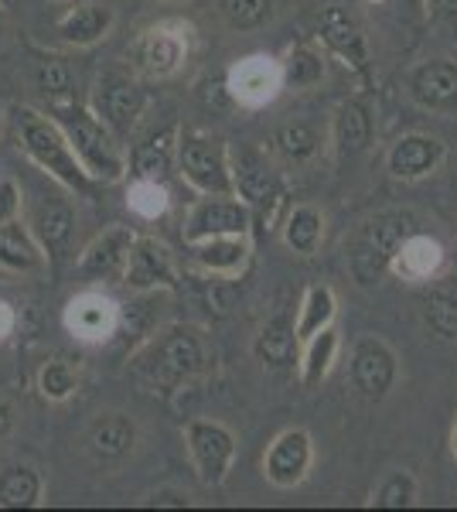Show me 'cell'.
<instances>
[{
    "mask_svg": "<svg viewBox=\"0 0 457 512\" xmlns=\"http://www.w3.org/2000/svg\"><path fill=\"white\" fill-rule=\"evenodd\" d=\"M48 113H52L55 123L62 127V134L69 137L72 151H76V158L82 161V168L89 171V178L99 181V185H113V181L127 178V171H130L127 144L96 117L93 106L58 99Z\"/></svg>",
    "mask_w": 457,
    "mask_h": 512,
    "instance_id": "1",
    "label": "cell"
},
{
    "mask_svg": "<svg viewBox=\"0 0 457 512\" xmlns=\"http://www.w3.org/2000/svg\"><path fill=\"white\" fill-rule=\"evenodd\" d=\"M14 127H18V147L38 164L45 175H52L65 192L76 195H93L99 181L89 178V171L82 168V161L72 151L69 137L62 134V127L55 123L52 113H38L31 106H18L14 110Z\"/></svg>",
    "mask_w": 457,
    "mask_h": 512,
    "instance_id": "2",
    "label": "cell"
},
{
    "mask_svg": "<svg viewBox=\"0 0 457 512\" xmlns=\"http://www.w3.org/2000/svg\"><path fill=\"white\" fill-rule=\"evenodd\" d=\"M417 229V216L406 209L379 212L369 222H362L348 239L345 263L348 274L359 287H376L382 277L393 274V260L400 253L403 239Z\"/></svg>",
    "mask_w": 457,
    "mask_h": 512,
    "instance_id": "3",
    "label": "cell"
},
{
    "mask_svg": "<svg viewBox=\"0 0 457 512\" xmlns=\"http://www.w3.org/2000/svg\"><path fill=\"white\" fill-rule=\"evenodd\" d=\"M205 342L195 328L188 325H174L164 332H154L144 342V355H140V373L151 379L154 386H161L164 393L181 390L191 379H198L205 373Z\"/></svg>",
    "mask_w": 457,
    "mask_h": 512,
    "instance_id": "4",
    "label": "cell"
},
{
    "mask_svg": "<svg viewBox=\"0 0 457 512\" xmlns=\"http://www.w3.org/2000/svg\"><path fill=\"white\" fill-rule=\"evenodd\" d=\"M191 48H195V28L188 21L164 18L134 38V45H130V65H134L140 79L168 82L188 65Z\"/></svg>",
    "mask_w": 457,
    "mask_h": 512,
    "instance_id": "5",
    "label": "cell"
},
{
    "mask_svg": "<svg viewBox=\"0 0 457 512\" xmlns=\"http://www.w3.org/2000/svg\"><path fill=\"white\" fill-rule=\"evenodd\" d=\"M178 175L198 195H236L229 144L205 130H178Z\"/></svg>",
    "mask_w": 457,
    "mask_h": 512,
    "instance_id": "6",
    "label": "cell"
},
{
    "mask_svg": "<svg viewBox=\"0 0 457 512\" xmlns=\"http://www.w3.org/2000/svg\"><path fill=\"white\" fill-rule=\"evenodd\" d=\"M185 448L188 458L195 465L202 485L219 489L226 485V478L232 472V461H236V434L226 424L209 417H195L185 424Z\"/></svg>",
    "mask_w": 457,
    "mask_h": 512,
    "instance_id": "7",
    "label": "cell"
},
{
    "mask_svg": "<svg viewBox=\"0 0 457 512\" xmlns=\"http://www.w3.org/2000/svg\"><path fill=\"white\" fill-rule=\"evenodd\" d=\"M348 376L365 403H382L389 400L396 379H400V359H396L393 345L382 342L379 335H362L348 355Z\"/></svg>",
    "mask_w": 457,
    "mask_h": 512,
    "instance_id": "8",
    "label": "cell"
},
{
    "mask_svg": "<svg viewBox=\"0 0 457 512\" xmlns=\"http://www.w3.org/2000/svg\"><path fill=\"white\" fill-rule=\"evenodd\" d=\"M93 110H96V117L127 144V137L137 130V123L147 110L144 82L137 79V72L134 76H127V72H110V76L99 79Z\"/></svg>",
    "mask_w": 457,
    "mask_h": 512,
    "instance_id": "9",
    "label": "cell"
},
{
    "mask_svg": "<svg viewBox=\"0 0 457 512\" xmlns=\"http://www.w3.org/2000/svg\"><path fill=\"white\" fill-rule=\"evenodd\" d=\"M253 226V205H246L239 195H202L185 216V243H198L209 236H236L249 233Z\"/></svg>",
    "mask_w": 457,
    "mask_h": 512,
    "instance_id": "10",
    "label": "cell"
},
{
    "mask_svg": "<svg viewBox=\"0 0 457 512\" xmlns=\"http://www.w3.org/2000/svg\"><path fill=\"white\" fill-rule=\"evenodd\" d=\"M137 441H140V427L127 410H99V414L89 420L86 437H82L86 454L99 468L123 465V461L137 451Z\"/></svg>",
    "mask_w": 457,
    "mask_h": 512,
    "instance_id": "11",
    "label": "cell"
},
{
    "mask_svg": "<svg viewBox=\"0 0 457 512\" xmlns=\"http://www.w3.org/2000/svg\"><path fill=\"white\" fill-rule=\"evenodd\" d=\"M314 465V441L304 427L280 431L263 451V475L273 489H297Z\"/></svg>",
    "mask_w": 457,
    "mask_h": 512,
    "instance_id": "12",
    "label": "cell"
},
{
    "mask_svg": "<svg viewBox=\"0 0 457 512\" xmlns=\"http://www.w3.org/2000/svg\"><path fill=\"white\" fill-rule=\"evenodd\" d=\"M284 89V69L270 55H246L226 72V93L239 106H267Z\"/></svg>",
    "mask_w": 457,
    "mask_h": 512,
    "instance_id": "13",
    "label": "cell"
},
{
    "mask_svg": "<svg viewBox=\"0 0 457 512\" xmlns=\"http://www.w3.org/2000/svg\"><path fill=\"white\" fill-rule=\"evenodd\" d=\"M123 284L130 291H174L178 287V263L174 253L161 239L154 236H137L130 246L127 267H123Z\"/></svg>",
    "mask_w": 457,
    "mask_h": 512,
    "instance_id": "14",
    "label": "cell"
},
{
    "mask_svg": "<svg viewBox=\"0 0 457 512\" xmlns=\"http://www.w3.org/2000/svg\"><path fill=\"white\" fill-rule=\"evenodd\" d=\"M406 93L427 113H457V62L454 59H423L406 76Z\"/></svg>",
    "mask_w": 457,
    "mask_h": 512,
    "instance_id": "15",
    "label": "cell"
},
{
    "mask_svg": "<svg viewBox=\"0 0 457 512\" xmlns=\"http://www.w3.org/2000/svg\"><path fill=\"white\" fill-rule=\"evenodd\" d=\"M65 328L72 338L103 345L120 332V304L103 291H82L65 304Z\"/></svg>",
    "mask_w": 457,
    "mask_h": 512,
    "instance_id": "16",
    "label": "cell"
},
{
    "mask_svg": "<svg viewBox=\"0 0 457 512\" xmlns=\"http://www.w3.org/2000/svg\"><path fill=\"white\" fill-rule=\"evenodd\" d=\"M137 233L130 226H110L99 236L86 243V250L79 253V277L89 284H103V280H123V267H127L130 246H134Z\"/></svg>",
    "mask_w": 457,
    "mask_h": 512,
    "instance_id": "17",
    "label": "cell"
},
{
    "mask_svg": "<svg viewBox=\"0 0 457 512\" xmlns=\"http://www.w3.org/2000/svg\"><path fill=\"white\" fill-rule=\"evenodd\" d=\"M318 38L331 55H338L345 65H352L359 76L369 69V41H365L362 24L348 14L342 4H324L318 14Z\"/></svg>",
    "mask_w": 457,
    "mask_h": 512,
    "instance_id": "18",
    "label": "cell"
},
{
    "mask_svg": "<svg viewBox=\"0 0 457 512\" xmlns=\"http://www.w3.org/2000/svg\"><path fill=\"white\" fill-rule=\"evenodd\" d=\"M447 158V144L430 134H403L389 147L386 154V171L393 181L413 185V181L430 178Z\"/></svg>",
    "mask_w": 457,
    "mask_h": 512,
    "instance_id": "19",
    "label": "cell"
},
{
    "mask_svg": "<svg viewBox=\"0 0 457 512\" xmlns=\"http://www.w3.org/2000/svg\"><path fill=\"white\" fill-rule=\"evenodd\" d=\"M127 158H130V175L134 178L168 185L171 171H178V127L168 123V127L151 130L140 144L130 147Z\"/></svg>",
    "mask_w": 457,
    "mask_h": 512,
    "instance_id": "20",
    "label": "cell"
},
{
    "mask_svg": "<svg viewBox=\"0 0 457 512\" xmlns=\"http://www.w3.org/2000/svg\"><path fill=\"white\" fill-rule=\"evenodd\" d=\"M28 226L48 260L52 263L65 260V253H69V246H72V233H76V212H72V205L65 202V198L48 195L45 202H38Z\"/></svg>",
    "mask_w": 457,
    "mask_h": 512,
    "instance_id": "21",
    "label": "cell"
},
{
    "mask_svg": "<svg viewBox=\"0 0 457 512\" xmlns=\"http://www.w3.org/2000/svg\"><path fill=\"white\" fill-rule=\"evenodd\" d=\"M232 185H236V195L253 209H267V202L284 198L277 171L256 151H232Z\"/></svg>",
    "mask_w": 457,
    "mask_h": 512,
    "instance_id": "22",
    "label": "cell"
},
{
    "mask_svg": "<svg viewBox=\"0 0 457 512\" xmlns=\"http://www.w3.org/2000/svg\"><path fill=\"white\" fill-rule=\"evenodd\" d=\"M444 267H447L444 243L430 233H420V229H413V233L403 239L400 253H396V260H393V274L420 287L437 280L444 274Z\"/></svg>",
    "mask_w": 457,
    "mask_h": 512,
    "instance_id": "23",
    "label": "cell"
},
{
    "mask_svg": "<svg viewBox=\"0 0 457 512\" xmlns=\"http://www.w3.org/2000/svg\"><path fill=\"white\" fill-rule=\"evenodd\" d=\"M185 246L191 253V263L212 277H239L249 263V253H253L249 233L209 236V239H198V243H185Z\"/></svg>",
    "mask_w": 457,
    "mask_h": 512,
    "instance_id": "24",
    "label": "cell"
},
{
    "mask_svg": "<svg viewBox=\"0 0 457 512\" xmlns=\"http://www.w3.org/2000/svg\"><path fill=\"white\" fill-rule=\"evenodd\" d=\"M420 318L430 335L457 345V277H437L420 291Z\"/></svg>",
    "mask_w": 457,
    "mask_h": 512,
    "instance_id": "25",
    "label": "cell"
},
{
    "mask_svg": "<svg viewBox=\"0 0 457 512\" xmlns=\"http://www.w3.org/2000/svg\"><path fill=\"white\" fill-rule=\"evenodd\" d=\"M113 24H116L113 7L79 4V7H72V11H65L62 18H58L55 35H58V41H65V45H72V48H93L106 35H110Z\"/></svg>",
    "mask_w": 457,
    "mask_h": 512,
    "instance_id": "26",
    "label": "cell"
},
{
    "mask_svg": "<svg viewBox=\"0 0 457 512\" xmlns=\"http://www.w3.org/2000/svg\"><path fill=\"white\" fill-rule=\"evenodd\" d=\"M297 349H301V338H297L294 321L287 315L270 318L267 325L260 328V335L253 338V355L267 369H273V373H290V369H297V355H301Z\"/></svg>",
    "mask_w": 457,
    "mask_h": 512,
    "instance_id": "27",
    "label": "cell"
},
{
    "mask_svg": "<svg viewBox=\"0 0 457 512\" xmlns=\"http://www.w3.org/2000/svg\"><path fill=\"white\" fill-rule=\"evenodd\" d=\"M372 144V113L362 99H345L338 103L335 120H331V147H335V158H355L365 147Z\"/></svg>",
    "mask_w": 457,
    "mask_h": 512,
    "instance_id": "28",
    "label": "cell"
},
{
    "mask_svg": "<svg viewBox=\"0 0 457 512\" xmlns=\"http://www.w3.org/2000/svg\"><path fill=\"white\" fill-rule=\"evenodd\" d=\"M45 260L48 256L28 222L11 219L0 226V267L14 270V274H35V270L45 267Z\"/></svg>",
    "mask_w": 457,
    "mask_h": 512,
    "instance_id": "29",
    "label": "cell"
},
{
    "mask_svg": "<svg viewBox=\"0 0 457 512\" xmlns=\"http://www.w3.org/2000/svg\"><path fill=\"white\" fill-rule=\"evenodd\" d=\"M338 345H342V338H338L335 325L321 328L318 335H311L307 342H301V355H297V376H301L304 390H318L324 379H328L331 366H335V359H338Z\"/></svg>",
    "mask_w": 457,
    "mask_h": 512,
    "instance_id": "30",
    "label": "cell"
},
{
    "mask_svg": "<svg viewBox=\"0 0 457 512\" xmlns=\"http://www.w3.org/2000/svg\"><path fill=\"white\" fill-rule=\"evenodd\" d=\"M41 495H45V478L35 465H14L0 468V509H35L41 506Z\"/></svg>",
    "mask_w": 457,
    "mask_h": 512,
    "instance_id": "31",
    "label": "cell"
},
{
    "mask_svg": "<svg viewBox=\"0 0 457 512\" xmlns=\"http://www.w3.org/2000/svg\"><path fill=\"white\" fill-rule=\"evenodd\" d=\"M280 233H284V243L290 253L314 256L321 250V239H324L321 209L318 205H294L284 216V222H280Z\"/></svg>",
    "mask_w": 457,
    "mask_h": 512,
    "instance_id": "32",
    "label": "cell"
},
{
    "mask_svg": "<svg viewBox=\"0 0 457 512\" xmlns=\"http://www.w3.org/2000/svg\"><path fill=\"white\" fill-rule=\"evenodd\" d=\"M338 318V297L328 284H311L301 297V308H297V338L307 342L311 335H318L321 328L335 325Z\"/></svg>",
    "mask_w": 457,
    "mask_h": 512,
    "instance_id": "33",
    "label": "cell"
},
{
    "mask_svg": "<svg viewBox=\"0 0 457 512\" xmlns=\"http://www.w3.org/2000/svg\"><path fill=\"white\" fill-rule=\"evenodd\" d=\"M31 79H35V89L41 96H48V103H58V99H72L76 93V76H72V65L58 55H38L35 69H31Z\"/></svg>",
    "mask_w": 457,
    "mask_h": 512,
    "instance_id": "34",
    "label": "cell"
},
{
    "mask_svg": "<svg viewBox=\"0 0 457 512\" xmlns=\"http://www.w3.org/2000/svg\"><path fill=\"white\" fill-rule=\"evenodd\" d=\"M76 390H79V366L72 359L55 355V359H48L38 369V393L48 403H65L69 396H76Z\"/></svg>",
    "mask_w": 457,
    "mask_h": 512,
    "instance_id": "35",
    "label": "cell"
},
{
    "mask_svg": "<svg viewBox=\"0 0 457 512\" xmlns=\"http://www.w3.org/2000/svg\"><path fill=\"white\" fill-rule=\"evenodd\" d=\"M280 69H284V89H311L324 79V59L311 45L290 48Z\"/></svg>",
    "mask_w": 457,
    "mask_h": 512,
    "instance_id": "36",
    "label": "cell"
},
{
    "mask_svg": "<svg viewBox=\"0 0 457 512\" xmlns=\"http://www.w3.org/2000/svg\"><path fill=\"white\" fill-rule=\"evenodd\" d=\"M273 144H277V151L284 154L290 164H307L321 151V134L314 123H287V127L277 130Z\"/></svg>",
    "mask_w": 457,
    "mask_h": 512,
    "instance_id": "37",
    "label": "cell"
},
{
    "mask_svg": "<svg viewBox=\"0 0 457 512\" xmlns=\"http://www.w3.org/2000/svg\"><path fill=\"white\" fill-rule=\"evenodd\" d=\"M417 499H420L417 475L400 468V472H389L386 478H382L372 506H376V509H413V506H417Z\"/></svg>",
    "mask_w": 457,
    "mask_h": 512,
    "instance_id": "38",
    "label": "cell"
},
{
    "mask_svg": "<svg viewBox=\"0 0 457 512\" xmlns=\"http://www.w3.org/2000/svg\"><path fill=\"white\" fill-rule=\"evenodd\" d=\"M127 205L144 219H157L168 212L171 198H168V188L161 181H147V178H134L130 181V192H127Z\"/></svg>",
    "mask_w": 457,
    "mask_h": 512,
    "instance_id": "39",
    "label": "cell"
},
{
    "mask_svg": "<svg viewBox=\"0 0 457 512\" xmlns=\"http://www.w3.org/2000/svg\"><path fill=\"white\" fill-rule=\"evenodd\" d=\"M273 0H222V18L236 31H256L270 21Z\"/></svg>",
    "mask_w": 457,
    "mask_h": 512,
    "instance_id": "40",
    "label": "cell"
},
{
    "mask_svg": "<svg viewBox=\"0 0 457 512\" xmlns=\"http://www.w3.org/2000/svg\"><path fill=\"white\" fill-rule=\"evenodd\" d=\"M21 216V188L18 181L0 178V226Z\"/></svg>",
    "mask_w": 457,
    "mask_h": 512,
    "instance_id": "41",
    "label": "cell"
},
{
    "mask_svg": "<svg viewBox=\"0 0 457 512\" xmlns=\"http://www.w3.org/2000/svg\"><path fill=\"white\" fill-rule=\"evenodd\" d=\"M140 506L147 509H188L191 506V495L188 492H178V489H157L151 495H144V502Z\"/></svg>",
    "mask_w": 457,
    "mask_h": 512,
    "instance_id": "42",
    "label": "cell"
},
{
    "mask_svg": "<svg viewBox=\"0 0 457 512\" xmlns=\"http://www.w3.org/2000/svg\"><path fill=\"white\" fill-rule=\"evenodd\" d=\"M14 328H18V311H14V304L0 301V342H7L14 335Z\"/></svg>",
    "mask_w": 457,
    "mask_h": 512,
    "instance_id": "43",
    "label": "cell"
},
{
    "mask_svg": "<svg viewBox=\"0 0 457 512\" xmlns=\"http://www.w3.org/2000/svg\"><path fill=\"white\" fill-rule=\"evenodd\" d=\"M434 7H437L440 18H447L451 24H457V0H434Z\"/></svg>",
    "mask_w": 457,
    "mask_h": 512,
    "instance_id": "44",
    "label": "cell"
},
{
    "mask_svg": "<svg viewBox=\"0 0 457 512\" xmlns=\"http://www.w3.org/2000/svg\"><path fill=\"white\" fill-rule=\"evenodd\" d=\"M11 427H14V410L7 407L4 400H0V437H7V434H11Z\"/></svg>",
    "mask_w": 457,
    "mask_h": 512,
    "instance_id": "45",
    "label": "cell"
},
{
    "mask_svg": "<svg viewBox=\"0 0 457 512\" xmlns=\"http://www.w3.org/2000/svg\"><path fill=\"white\" fill-rule=\"evenodd\" d=\"M451 458H454V465H457V420H454V427H451Z\"/></svg>",
    "mask_w": 457,
    "mask_h": 512,
    "instance_id": "46",
    "label": "cell"
},
{
    "mask_svg": "<svg viewBox=\"0 0 457 512\" xmlns=\"http://www.w3.org/2000/svg\"><path fill=\"white\" fill-rule=\"evenodd\" d=\"M4 28H7V7L0 4V41H4Z\"/></svg>",
    "mask_w": 457,
    "mask_h": 512,
    "instance_id": "47",
    "label": "cell"
},
{
    "mask_svg": "<svg viewBox=\"0 0 457 512\" xmlns=\"http://www.w3.org/2000/svg\"><path fill=\"white\" fill-rule=\"evenodd\" d=\"M0 4H4V7H14V0H0Z\"/></svg>",
    "mask_w": 457,
    "mask_h": 512,
    "instance_id": "48",
    "label": "cell"
},
{
    "mask_svg": "<svg viewBox=\"0 0 457 512\" xmlns=\"http://www.w3.org/2000/svg\"><path fill=\"white\" fill-rule=\"evenodd\" d=\"M52 4H69V0H52Z\"/></svg>",
    "mask_w": 457,
    "mask_h": 512,
    "instance_id": "49",
    "label": "cell"
},
{
    "mask_svg": "<svg viewBox=\"0 0 457 512\" xmlns=\"http://www.w3.org/2000/svg\"><path fill=\"white\" fill-rule=\"evenodd\" d=\"M372 4H382V0H372Z\"/></svg>",
    "mask_w": 457,
    "mask_h": 512,
    "instance_id": "50",
    "label": "cell"
}]
</instances>
